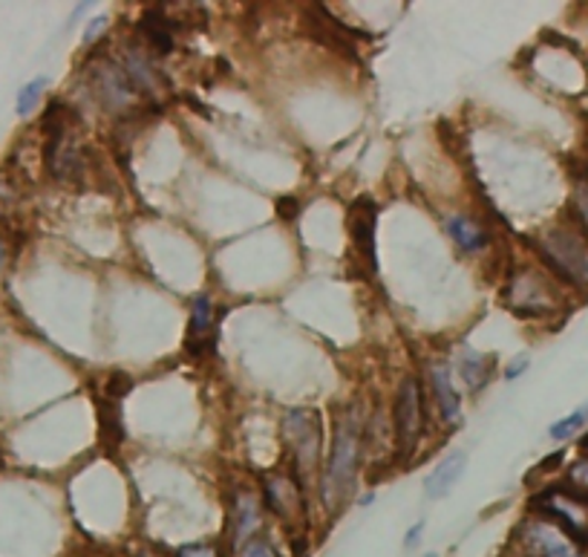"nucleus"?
Listing matches in <instances>:
<instances>
[{
    "label": "nucleus",
    "instance_id": "nucleus-1",
    "mask_svg": "<svg viewBox=\"0 0 588 557\" xmlns=\"http://www.w3.org/2000/svg\"><path fill=\"white\" fill-rule=\"evenodd\" d=\"M361 463V413L358 407H344L337 413L335 442H332V456L323 474V499L330 512H337L352 494V485L358 477Z\"/></svg>",
    "mask_w": 588,
    "mask_h": 557
},
{
    "label": "nucleus",
    "instance_id": "nucleus-2",
    "mask_svg": "<svg viewBox=\"0 0 588 557\" xmlns=\"http://www.w3.org/2000/svg\"><path fill=\"white\" fill-rule=\"evenodd\" d=\"M534 249L539 257L551 266L562 281L586 286L588 283V237L580 229H568V225H557L543 237L534 240Z\"/></svg>",
    "mask_w": 588,
    "mask_h": 557
},
{
    "label": "nucleus",
    "instance_id": "nucleus-3",
    "mask_svg": "<svg viewBox=\"0 0 588 557\" xmlns=\"http://www.w3.org/2000/svg\"><path fill=\"white\" fill-rule=\"evenodd\" d=\"M283 436H286L301 479L308 477L317 468V459H321V416L315 411L286 413Z\"/></svg>",
    "mask_w": 588,
    "mask_h": 557
},
{
    "label": "nucleus",
    "instance_id": "nucleus-4",
    "mask_svg": "<svg viewBox=\"0 0 588 557\" xmlns=\"http://www.w3.org/2000/svg\"><path fill=\"white\" fill-rule=\"evenodd\" d=\"M424 431V407L422 387L416 378H404L398 398H395V434H398V448L413 450L418 436Z\"/></svg>",
    "mask_w": 588,
    "mask_h": 557
},
{
    "label": "nucleus",
    "instance_id": "nucleus-5",
    "mask_svg": "<svg viewBox=\"0 0 588 557\" xmlns=\"http://www.w3.org/2000/svg\"><path fill=\"white\" fill-rule=\"evenodd\" d=\"M263 494H266V506L272 508L283 523H297L303 520V494L301 483L286 474H272L263 479Z\"/></svg>",
    "mask_w": 588,
    "mask_h": 557
},
{
    "label": "nucleus",
    "instance_id": "nucleus-6",
    "mask_svg": "<svg viewBox=\"0 0 588 557\" xmlns=\"http://www.w3.org/2000/svg\"><path fill=\"white\" fill-rule=\"evenodd\" d=\"M93 84L99 99L104 102V108L122 110L133 102L136 88L130 84L124 67L113 64V61H101L99 67H93Z\"/></svg>",
    "mask_w": 588,
    "mask_h": 557
},
{
    "label": "nucleus",
    "instance_id": "nucleus-7",
    "mask_svg": "<svg viewBox=\"0 0 588 557\" xmlns=\"http://www.w3.org/2000/svg\"><path fill=\"white\" fill-rule=\"evenodd\" d=\"M375 223H378V209H375L373 200H358L355 209H352L349 217V229L352 237H355V246H358L361 257L369 263V269H378V261H375Z\"/></svg>",
    "mask_w": 588,
    "mask_h": 557
},
{
    "label": "nucleus",
    "instance_id": "nucleus-8",
    "mask_svg": "<svg viewBox=\"0 0 588 557\" xmlns=\"http://www.w3.org/2000/svg\"><path fill=\"white\" fill-rule=\"evenodd\" d=\"M523 535L531 557H577L575 546L562 540L546 523H528V526L523 528Z\"/></svg>",
    "mask_w": 588,
    "mask_h": 557
},
{
    "label": "nucleus",
    "instance_id": "nucleus-9",
    "mask_svg": "<svg viewBox=\"0 0 588 557\" xmlns=\"http://www.w3.org/2000/svg\"><path fill=\"white\" fill-rule=\"evenodd\" d=\"M465 465H467V456L462 454V450H456V454L445 456L442 463L433 468V474L427 477V483H424V488H427V497L430 499H438L445 497L447 492H450L453 485L459 483L462 474H465Z\"/></svg>",
    "mask_w": 588,
    "mask_h": 557
},
{
    "label": "nucleus",
    "instance_id": "nucleus-10",
    "mask_svg": "<svg viewBox=\"0 0 588 557\" xmlns=\"http://www.w3.org/2000/svg\"><path fill=\"white\" fill-rule=\"evenodd\" d=\"M430 391H433V398H436L438 411H442V416H445V422L456 425L462 416V402H459V393L453 391L450 376H447V369L442 367V364L430 367Z\"/></svg>",
    "mask_w": 588,
    "mask_h": 557
},
{
    "label": "nucleus",
    "instance_id": "nucleus-11",
    "mask_svg": "<svg viewBox=\"0 0 588 557\" xmlns=\"http://www.w3.org/2000/svg\"><path fill=\"white\" fill-rule=\"evenodd\" d=\"M214 333V306L209 297H196L194 310H191V324H187V350L202 353Z\"/></svg>",
    "mask_w": 588,
    "mask_h": 557
},
{
    "label": "nucleus",
    "instance_id": "nucleus-12",
    "mask_svg": "<svg viewBox=\"0 0 588 557\" xmlns=\"http://www.w3.org/2000/svg\"><path fill=\"white\" fill-rule=\"evenodd\" d=\"M99 434L101 445L108 450L119 448V442L124 436L122 427V411H119V398H99Z\"/></svg>",
    "mask_w": 588,
    "mask_h": 557
},
{
    "label": "nucleus",
    "instance_id": "nucleus-13",
    "mask_svg": "<svg viewBox=\"0 0 588 557\" xmlns=\"http://www.w3.org/2000/svg\"><path fill=\"white\" fill-rule=\"evenodd\" d=\"M124 73H128L130 84L136 90H148V93H156L159 90V73L139 50H130L124 55Z\"/></svg>",
    "mask_w": 588,
    "mask_h": 557
},
{
    "label": "nucleus",
    "instance_id": "nucleus-14",
    "mask_svg": "<svg viewBox=\"0 0 588 557\" xmlns=\"http://www.w3.org/2000/svg\"><path fill=\"white\" fill-rule=\"evenodd\" d=\"M447 232H450L453 243L459 249H465V252H479V249L488 243L485 232H481L474 220L465 217V214H456V217L447 220Z\"/></svg>",
    "mask_w": 588,
    "mask_h": 557
},
{
    "label": "nucleus",
    "instance_id": "nucleus-15",
    "mask_svg": "<svg viewBox=\"0 0 588 557\" xmlns=\"http://www.w3.org/2000/svg\"><path fill=\"white\" fill-rule=\"evenodd\" d=\"M139 30H142V36L148 38V41H151V47L159 52V55H168V52L173 50L171 23H168L165 16H162V12H156V9L144 12L142 23H139Z\"/></svg>",
    "mask_w": 588,
    "mask_h": 557
},
{
    "label": "nucleus",
    "instance_id": "nucleus-16",
    "mask_svg": "<svg viewBox=\"0 0 588 557\" xmlns=\"http://www.w3.org/2000/svg\"><path fill=\"white\" fill-rule=\"evenodd\" d=\"M582 427H588V402L582 407H577L575 413H568L566 419L554 422L548 434H551V439L562 442V439H571L575 434H580Z\"/></svg>",
    "mask_w": 588,
    "mask_h": 557
},
{
    "label": "nucleus",
    "instance_id": "nucleus-17",
    "mask_svg": "<svg viewBox=\"0 0 588 557\" xmlns=\"http://www.w3.org/2000/svg\"><path fill=\"white\" fill-rule=\"evenodd\" d=\"M231 520H234V535L243 537L257 526V508H254L252 497H240L237 506L231 508Z\"/></svg>",
    "mask_w": 588,
    "mask_h": 557
},
{
    "label": "nucleus",
    "instance_id": "nucleus-18",
    "mask_svg": "<svg viewBox=\"0 0 588 557\" xmlns=\"http://www.w3.org/2000/svg\"><path fill=\"white\" fill-rule=\"evenodd\" d=\"M571 217L577 229L588 237V176H580L575 182V194H571Z\"/></svg>",
    "mask_w": 588,
    "mask_h": 557
},
{
    "label": "nucleus",
    "instance_id": "nucleus-19",
    "mask_svg": "<svg viewBox=\"0 0 588 557\" xmlns=\"http://www.w3.org/2000/svg\"><path fill=\"white\" fill-rule=\"evenodd\" d=\"M43 90H47V79H32L27 84V88L18 93V104H14V110H18V117H29L32 110L38 108V102H41Z\"/></svg>",
    "mask_w": 588,
    "mask_h": 557
},
{
    "label": "nucleus",
    "instance_id": "nucleus-20",
    "mask_svg": "<svg viewBox=\"0 0 588 557\" xmlns=\"http://www.w3.org/2000/svg\"><path fill=\"white\" fill-rule=\"evenodd\" d=\"M462 376H465V382L470 384V387H479V384L485 382V362H481L479 355L462 358Z\"/></svg>",
    "mask_w": 588,
    "mask_h": 557
},
{
    "label": "nucleus",
    "instance_id": "nucleus-21",
    "mask_svg": "<svg viewBox=\"0 0 588 557\" xmlns=\"http://www.w3.org/2000/svg\"><path fill=\"white\" fill-rule=\"evenodd\" d=\"M240 557H272V549H268V543L263 537H252V540L245 543Z\"/></svg>",
    "mask_w": 588,
    "mask_h": 557
},
{
    "label": "nucleus",
    "instance_id": "nucleus-22",
    "mask_svg": "<svg viewBox=\"0 0 588 557\" xmlns=\"http://www.w3.org/2000/svg\"><path fill=\"white\" fill-rule=\"evenodd\" d=\"M523 369H528V355H519L517 362H510L508 369H505V376L508 378H517Z\"/></svg>",
    "mask_w": 588,
    "mask_h": 557
},
{
    "label": "nucleus",
    "instance_id": "nucleus-23",
    "mask_svg": "<svg viewBox=\"0 0 588 557\" xmlns=\"http://www.w3.org/2000/svg\"><path fill=\"white\" fill-rule=\"evenodd\" d=\"M281 217H286V220H292L294 214H297V200H292V196H288V200H281Z\"/></svg>",
    "mask_w": 588,
    "mask_h": 557
},
{
    "label": "nucleus",
    "instance_id": "nucleus-24",
    "mask_svg": "<svg viewBox=\"0 0 588 557\" xmlns=\"http://www.w3.org/2000/svg\"><path fill=\"white\" fill-rule=\"evenodd\" d=\"M180 557H216L211 549H202V546H191V549H182Z\"/></svg>",
    "mask_w": 588,
    "mask_h": 557
},
{
    "label": "nucleus",
    "instance_id": "nucleus-25",
    "mask_svg": "<svg viewBox=\"0 0 588 557\" xmlns=\"http://www.w3.org/2000/svg\"><path fill=\"white\" fill-rule=\"evenodd\" d=\"M104 23H108V21H104V18H95V21L90 23V30L84 32V41H93V38L101 32V27H104Z\"/></svg>",
    "mask_w": 588,
    "mask_h": 557
},
{
    "label": "nucleus",
    "instance_id": "nucleus-26",
    "mask_svg": "<svg viewBox=\"0 0 588 557\" xmlns=\"http://www.w3.org/2000/svg\"><path fill=\"white\" fill-rule=\"evenodd\" d=\"M422 528H424V523H416V526H413V528H409V531H407V540H404V543H407V546H416V543H418V535H422Z\"/></svg>",
    "mask_w": 588,
    "mask_h": 557
},
{
    "label": "nucleus",
    "instance_id": "nucleus-27",
    "mask_svg": "<svg viewBox=\"0 0 588 557\" xmlns=\"http://www.w3.org/2000/svg\"><path fill=\"white\" fill-rule=\"evenodd\" d=\"M580 448H582V450H586V454H588V434H586V436H582V439H580Z\"/></svg>",
    "mask_w": 588,
    "mask_h": 557
},
{
    "label": "nucleus",
    "instance_id": "nucleus-28",
    "mask_svg": "<svg viewBox=\"0 0 588 557\" xmlns=\"http://www.w3.org/2000/svg\"><path fill=\"white\" fill-rule=\"evenodd\" d=\"M0 263H3V243H0Z\"/></svg>",
    "mask_w": 588,
    "mask_h": 557
}]
</instances>
